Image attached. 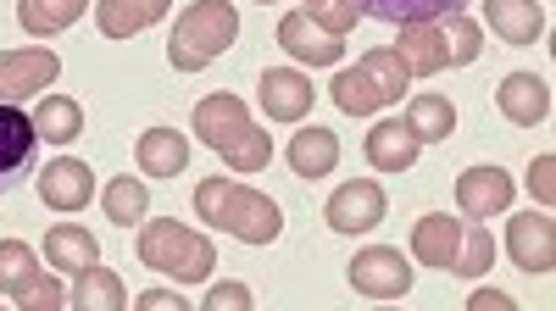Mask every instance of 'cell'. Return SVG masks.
Here are the masks:
<instances>
[{"label":"cell","instance_id":"27","mask_svg":"<svg viewBox=\"0 0 556 311\" xmlns=\"http://www.w3.org/2000/svg\"><path fill=\"white\" fill-rule=\"evenodd\" d=\"M89 12V0H17V23L39 39H51L62 28H73Z\"/></svg>","mask_w":556,"mask_h":311},{"label":"cell","instance_id":"17","mask_svg":"<svg viewBox=\"0 0 556 311\" xmlns=\"http://www.w3.org/2000/svg\"><path fill=\"white\" fill-rule=\"evenodd\" d=\"M462 229H468V222H456V217H445V211L417 217V229H412V256L424 261V267H440V273H451V267H456V250H462Z\"/></svg>","mask_w":556,"mask_h":311},{"label":"cell","instance_id":"19","mask_svg":"<svg viewBox=\"0 0 556 311\" xmlns=\"http://www.w3.org/2000/svg\"><path fill=\"white\" fill-rule=\"evenodd\" d=\"M134 156H139V172L146 178H178L184 161H190V140L178 128H151V133H139Z\"/></svg>","mask_w":556,"mask_h":311},{"label":"cell","instance_id":"18","mask_svg":"<svg viewBox=\"0 0 556 311\" xmlns=\"http://www.w3.org/2000/svg\"><path fill=\"white\" fill-rule=\"evenodd\" d=\"M173 0H96V23L106 39H134V34H146L151 23L167 17Z\"/></svg>","mask_w":556,"mask_h":311},{"label":"cell","instance_id":"10","mask_svg":"<svg viewBox=\"0 0 556 311\" xmlns=\"http://www.w3.org/2000/svg\"><path fill=\"white\" fill-rule=\"evenodd\" d=\"M323 217H329L334 234H367V229H379V222H384V190L374 184V178H351V184H340L329 195Z\"/></svg>","mask_w":556,"mask_h":311},{"label":"cell","instance_id":"25","mask_svg":"<svg viewBox=\"0 0 556 311\" xmlns=\"http://www.w3.org/2000/svg\"><path fill=\"white\" fill-rule=\"evenodd\" d=\"M34 128H39V140H51V145H73L84 133V106L73 95H39Z\"/></svg>","mask_w":556,"mask_h":311},{"label":"cell","instance_id":"23","mask_svg":"<svg viewBox=\"0 0 556 311\" xmlns=\"http://www.w3.org/2000/svg\"><path fill=\"white\" fill-rule=\"evenodd\" d=\"M417 133L406 128V122H379L374 133H367V161H374L379 172H406L412 161H417Z\"/></svg>","mask_w":556,"mask_h":311},{"label":"cell","instance_id":"38","mask_svg":"<svg viewBox=\"0 0 556 311\" xmlns=\"http://www.w3.org/2000/svg\"><path fill=\"white\" fill-rule=\"evenodd\" d=\"M306 7H312V0H306Z\"/></svg>","mask_w":556,"mask_h":311},{"label":"cell","instance_id":"2","mask_svg":"<svg viewBox=\"0 0 556 311\" xmlns=\"http://www.w3.org/2000/svg\"><path fill=\"white\" fill-rule=\"evenodd\" d=\"M479 51H484V39L462 12L434 17V23H401V39H395V56L406 62L412 78H434L445 67H468V62H479Z\"/></svg>","mask_w":556,"mask_h":311},{"label":"cell","instance_id":"32","mask_svg":"<svg viewBox=\"0 0 556 311\" xmlns=\"http://www.w3.org/2000/svg\"><path fill=\"white\" fill-rule=\"evenodd\" d=\"M306 17L317 23V28H329V34H351L356 28V17H362V7H356V0H312V7H306Z\"/></svg>","mask_w":556,"mask_h":311},{"label":"cell","instance_id":"28","mask_svg":"<svg viewBox=\"0 0 556 311\" xmlns=\"http://www.w3.org/2000/svg\"><path fill=\"white\" fill-rule=\"evenodd\" d=\"M406 128L417 133V145H440V140H451V128H456V106L445 95H417L406 106Z\"/></svg>","mask_w":556,"mask_h":311},{"label":"cell","instance_id":"20","mask_svg":"<svg viewBox=\"0 0 556 311\" xmlns=\"http://www.w3.org/2000/svg\"><path fill=\"white\" fill-rule=\"evenodd\" d=\"M45 261L56 267V273H84V267L101 261V245L89 239V229H78V222H56L51 234H45Z\"/></svg>","mask_w":556,"mask_h":311},{"label":"cell","instance_id":"4","mask_svg":"<svg viewBox=\"0 0 556 311\" xmlns=\"http://www.w3.org/2000/svg\"><path fill=\"white\" fill-rule=\"evenodd\" d=\"M235 34H240V12L228 7V0H195V7H184L178 23H173L167 62L178 73H201L235 44Z\"/></svg>","mask_w":556,"mask_h":311},{"label":"cell","instance_id":"36","mask_svg":"<svg viewBox=\"0 0 556 311\" xmlns=\"http://www.w3.org/2000/svg\"><path fill=\"white\" fill-rule=\"evenodd\" d=\"M139 311H184V295L178 289H146V295H134Z\"/></svg>","mask_w":556,"mask_h":311},{"label":"cell","instance_id":"13","mask_svg":"<svg viewBox=\"0 0 556 311\" xmlns=\"http://www.w3.org/2000/svg\"><path fill=\"white\" fill-rule=\"evenodd\" d=\"M262 112L273 117V122H301L306 112H312V78L306 73H295V67H267L262 73Z\"/></svg>","mask_w":556,"mask_h":311},{"label":"cell","instance_id":"16","mask_svg":"<svg viewBox=\"0 0 556 311\" xmlns=\"http://www.w3.org/2000/svg\"><path fill=\"white\" fill-rule=\"evenodd\" d=\"M456 206H462V217H495L513 206V178L501 167H468L456 178Z\"/></svg>","mask_w":556,"mask_h":311},{"label":"cell","instance_id":"34","mask_svg":"<svg viewBox=\"0 0 556 311\" xmlns=\"http://www.w3.org/2000/svg\"><path fill=\"white\" fill-rule=\"evenodd\" d=\"M529 190H534L540 206L556 200V156H534V167H529Z\"/></svg>","mask_w":556,"mask_h":311},{"label":"cell","instance_id":"6","mask_svg":"<svg viewBox=\"0 0 556 311\" xmlns=\"http://www.w3.org/2000/svg\"><path fill=\"white\" fill-rule=\"evenodd\" d=\"M139 261L178 284H201V278H212L217 250L206 234L184 229V222H139Z\"/></svg>","mask_w":556,"mask_h":311},{"label":"cell","instance_id":"24","mask_svg":"<svg viewBox=\"0 0 556 311\" xmlns=\"http://www.w3.org/2000/svg\"><path fill=\"white\" fill-rule=\"evenodd\" d=\"M356 7H362V17H379V23L401 28V23H434V17H451V12L468 7V0H356Z\"/></svg>","mask_w":556,"mask_h":311},{"label":"cell","instance_id":"11","mask_svg":"<svg viewBox=\"0 0 556 311\" xmlns=\"http://www.w3.org/2000/svg\"><path fill=\"white\" fill-rule=\"evenodd\" d=\"M506 250H513V261L523 267V273L551 278V267H556V222H551V211H523V217L506 222Z\"/></svg>","mask_w":556,"mask_h":311},{"label":"cell","instance_id":"35","mask_svg":"<svg viewBox=\"0 0 556 311\" xmlns=\"http://www.w3.org/2000/svg\"><path fill=\"white\" fill-rule=\"evenodd\" d=\"M206 311H251V289L245 284H212L206 289Z\"/></svg>","mask_w":556,"mask_h":311},{"label":"cell","instance_id":"21","mask_svg":"<svg viewBox=\"0 0 556 311\" xmlns=\"http://www.w3.org/2000/svg\"><path fill=\"white\" fill-rule=\"evenodd\" d=\"M484 17L506 44H534L545 34V12L540 0H484Z\"/></svg>","mask_w":556,"mask_h":311},{"label":"cell","instance_id":"31","mask_svg":"<svg viewBox=\"0 0 556 311\" xmlns=\"http://www.w3.org/2000/svg\"><path fill=\"white\" fill-rule=\"evenodd\" d=\"M490 267H495V239H490L484 222L473 217L468 229H462V250H456L451 273H456V278H479V273H490Z\"/></svg>","mask_w":556,"mask_h":311},{"label":"cell","instance_id":"29","mask_svg":"<svg viewBox=\"0 0 556 311\" xmlns=\"http://www.w3.org/2000/svg\"><path fill=\"white\" fill-rule=\"evenodd\" d=\"M39 256L23 245V239H0V295H12V300H23L34 284H39Z\"/></svg>","mask_w":556,"mask_h":311},{"label":"cell","instance_id":"30","mask_svg":"<svg viewBox=\"0 0 556 311\" xmlns=\"http://www.w3.org/2000/svg\"><path fill=\"white\" fill-rule=\"evenodd\" d=\"M106 217L117 222V229H134V222H146L151 211V190H146V178H112L106 195H101Z\"/></svg>","mask_w":556,"mask_h":311},{"label":"cell","instance_id":"39","mask_svg":"<svg viewBox=\"0 0 556 311\" xmlns=\"http://www.w3.org/2000/svg\"><path fill=\"white\" fill-rule=\"evenodd\" d=\"M262 7H267V0H262Z\"/></svg>","mask_w":556,"mask_h":311},{"label":"cell","instance_id":"3","mask_svg":"<svg viewBox=\"0 0 556 311\" xmlns=\"http://www.w3.org/2000/svg\"><path fill=\"white\" fill-rule=\"evenodd\" d=\"M195 133L201 140L235 167V172H262L267 161H273V140L251 122V112H245V101L240 95H206L201 106H195Z\"/></svg>","mask_w":556,"mask_h":311},{"label":"cell","instance_id":"7","mask_svg":"<svg viewBox=\"0 0 556 311\" xmlns=\"http://www.w3.org/2000/svg\"><path fill=\"white\" fill-rule=\"evenodd\" d=\"M39 161V128L23 106L0 101V195H12L23 178H34Z\"/></svg>","mask_w":556,"mask_h":311},{"label":"cell","instance_id":"1","mask_svg":"<svg viewBox=\"0 0 556 311\" xmlns=\"http://www.w3.org/2000/svg\"><path fill=\"white\" fill-rule=\"evenodd\" d=\"M195 211H201V222H212V229L235 234L245 245H273L278 229H285V211H278L267 195L235 184V178H201L195 184Z\"/></svg>","mask_w":556,"mask_h":311},{"label":"cell","instance_id":"22","mask_svg":"<svg viewBox=\"0 0 556 311\" xmlns=\"http://www.w3.org/2000/svg\"><path fill=\"white\" fill-rule=\"evenodd\" d=\"M290 167L301 172V178H329L334 167H340V140L329 128H301L295 140H290Z\"/></svg>","mask_w":556,"mask_h":311},{"label":"cell","instance_id":"15","mask_svg":"<svg viewBox=\"0 0 556 311\" xmlns=\"http://www.w3.org/2000/svg\"><path fill=\"white\" fill-rule=\"evenodd\" d=\"M495 106L506 122H518V128H534L551 117V83L534 78V73H506L501 89H495Z\"/></svg>","mask_w":556,"mask_h":311},{"label":"cell","instance_id":"14","mask_svg":"<svg viewBox=\"0 0 556 311\" xmlns=\"http://www.w3.org/2000/svg\"><path fill=\"white\" fill-rule=\"evenodd\" d=\"M278 44H285L295 62H312V67H334L345 56V39L329 34V28H317L306 12H290L285 23H278Z\"/></svg>","mask_w":556,"mask_h":311},{"label":"cell","instance_id":"26","mask_svg":"<svg viewBox=\"0 0 556 311\" xmlns=\"http://www.w3.org/2000/svg\"><path fill=\"white\" fill-rule=\"evenodd\" d=\"M73 306L78 311H123L128 306V289H123V278L112 273V267H84L78 273V284H73Z\"/></svg>","mask_w":556,"mask_h":311},{"label":"cell","instance_id":"8","mask_svg":"<svg viewBox=\"0 0 556 311\" xmlns=\"http://www.w3.org/2000/svg\"><path fill=\"white\" fill-rule=\"evenodd\" d=\"M56 73H62L56 51H0V101L7 106L39 101L56 83Z\"/></svg>","mask_w":556,"mask_h":311},{"label":"cell","instance_id":"12","mask_svg":"<svg viewBox=\"0 0 556 311\" xmlns=\"http://www.w3.org/2000/svg\"><path fill=\"white\" fill-rule=\"evenodd\" d=\"M89 195H96V172H89V161H78V156H56L39 172V200L51 211H84Z\"/></svg>","mask_w":556,"mask_h":311},{"label":"cell","instance_id":"37","mask_svg":"<svg viewBox=\"0 0 556 311\" xmlns=\"http://www.w3.org/2000/svg\"><path fill=\"white\" fill-rule=\"evenodd\" d=\"M473 311H513V295H501V289H479V295H473Z\"/></svg>","mask_w":556,"mask_h":311},{"label":"cell","instance_id":"33","mask_svg":"<svg viewBox=\"0 0 556 311\" xmlns=\"http://www.w3.org/2000/svg\"><path fill=\"white\" fill-rule=\"evenodd\" d=\"M62 300H67V289H62L56 278H45V273H39V284H34V289H28L17 306H23V311H56Z\"/></svg>","mask_w":556,"mask_h":311},{"label":"cell","instance_id":"5","mask_svg":"<svg viewBox=\"0 0 556 311\" xmlns=\"http://www.w3.org/2000/svg\"><path fill=\"white\" fill-rule=\"evenodd\" d=\"M406 83H412V73H406V62L395 56V44H379V51H367L356 67H340L329 89H334V106H340V112L367 117V112L401 101Z\"/></svg>","mask_w":556,"mask_h":311},{"label":"cell","instance_id":"9","mask_svg":"<svg viewBox=\"0 0 556 311\" xmlns=\"http://www.w3.org/2000/svg\"><path fill=\"white\" fill-rule=\"evenodd\" d=\"M351 289L356 295H374V300H395L412 289V261L395 245H367L351 261Z\"/></svg>","mask_w":556,"mask_h":311}]
</instances>
